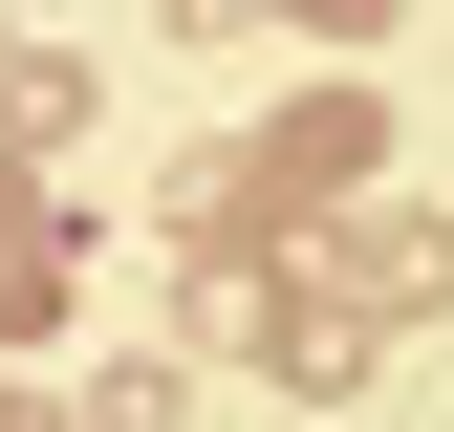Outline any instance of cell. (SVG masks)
<instances>
[{
	"label": "cell",
	"mask_w": 454,
	"mask_h": 432,
	"mask_svg": "<svg viewBox=\"0 0 454 432\" xmlns=\"http://www.w3.org/2000/svg\"><path fill=\"white\" fill-rule=\"evenodd\" d=\"M325 282H347L368 324H433V303H454V216H411V195L347 216V238H325Z\"/></svg>",
	"instance_id": "obj_1"
},
{
	"label": "cell",
	"mask_w": 454,
	"mask_h": 432,
	"mask_svg": "<svg viewBox=\"0 0 454 432\" xmlns=\"http://www.w3.org/2000/svg\"><path fill=\"white\" fill-rule=\"evenodd\" d=\"M260 367H281V390H347V367H368V303H347V282L303 259V282L260 303Z\"/></svg>",
	"instance_id": "obj_2"
},
{
	"label": "cell",
	"mask_w": 454,
	"mask_h": 432,
	"mask_svg": "<svg viewBox=\"0 0 454 432\" xmlns=\"http://www.w3.org/2000/svg\"><path fill=\"white\" fill-rule=\"evenodd\" d=\"M87 130V66H66V43H0V151H66Z\"/></svg>",
	"instance_id": "obj_3"
},
{
	"label": "cell",
	"mask_w": 454,
	"mask_h": 432,
	"mask_svg": "<svg viewBox=\"0 0 454 432\" xmlns=\"http://www.w3.org/2000/svg\"><path fill=\"white\" fill-rule=\"evenodd\" d=\"M87 432H195V367H108V390H87Z\"/></svg>",
	"instance_id": "obj_4"
},
{
	"label": "cell",
	"mask_w": 454,
	"mask_h": 432,
	"mask_svg": "<svg viewBox=\"0 0 454 432\" xmlns=\"http://www.w3.org/2000/svg\"><path fill=\"white\" fill-rule=\"evenodd\" d=\"M303 22H325V43H389V22H411V0H303Z\"/></svg>",
	"instance_id": "obj_5"
},
{
	"label": "cell",
	"mask_w": 454,
	"mask_h": 432,
	"mask_svg": "<svg viewBox=\"0 0 454 432\" xmlns=\"http://www.w3.org/2000/svg\"><path fill=\"white\" fill-rule=\"evenodd\" d=\"M0 432H87V411H43V390H0Z\"/></svg>",
	"instance_id": "obj_6"
}]
</instances>
